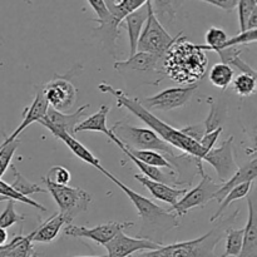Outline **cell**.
<instances>
[{"instance_id": "obj_21", "label": "cell", "mask_w": 257, "mask_h": 257, "mask_svg": "<svg viewBox=\"0 0 257 257\" xmlns=\"http://www.w3.org/2000/svg\"><path fill=\"white\" fill-rule=\"evenodd\" d=\"M161 60H162L161 58L156 57L153 54L137 52L135 55L128 58V59L115 62L113 68H114V70H117L119 73L132 72V70H137V72H151V70H155L157 68L158 63Z\"/></svg>"}, {"instance_id": "obj_32", "label": "cell", "mask_w": 257, "mask_h": 257, "mask_svg": "<svg viewBox=\"0 0 257 257\" xmlns=\"http://www.w3.org/2000/svg\"><path fill=\"white\" fill-rule=\"evenodd\" d=\"M128 150V148H127ZM128 152L133 156L135 158H137L138 161H141L142 163H146L148 166H152L156 168H168V170H175L173 166L163 157L161 153L153 152V151H137V150H128Z\"/></svg>"}, {"instance_id": "obj_45", "label": "cell", "mask_w": 257, "mask_h": 257, "mask_svg": "<svg viewBox=\"0 0 257 257\" xmlns=\"http://www.w3.org/2000/svg\"><path fill=\"white\" fill-rule=\"evenodd\" d=\"M8 243V232L7 230L0 227V247L5 246Z\"/></svg>"}, {"instance_id": "obj_31", "label": "cell", "mask_w": 257, "mask_h": 257, "mask_svg": "<svg viewBox=\"0 0 257 257\" xmlns=\"http://www.w3.org/2000/svg\"><path fill=\"white\" fill-rule=\"evenodd\" d=\"M12 171H13V175H14V182L10 183L12 188L14 191H17L19 195L24 196V197H29L30 195H34V193H45L47 191L44 188L40 187L39 185L37 183H33L30 182L29 180L24 177L14 166H12Z\"/></svg>"}, {"instance_id": "obj_38", "label": "cell", "mask_w": 257, "mask_h": 257, "mask_svg": "<svg viewBox=\"0 0 257 257\" xmlns=\"http://www.w3.org/2000/svg\"><path fill=\"white\" fill-rule=\"evenodd\" d=\"M19 140H15L14 142L9 143V145L0 146V180L12 163L13 156L19 147Z\"/></svg>"}, {"instance_id": "obj_39", "label": "cell", "mask_w": 257, "mask_h": 257, "mask_svg": "<svg viewBox=\"0 0 257 257\" xmlns=\"http://www.w3.org/2000/svg\"><path fill=\"white\" fill-rule=\"evenodd\" d=\"M70 178H72V176L67 168L63 167V166H54L48 171L47 176L43 180L55 183V185L67 186L70 182Z\"/></svg>"}, {"instance_id": "obj_4", "label": "cell", "mask_w": 257, "mask_h": 257, "mask_svg": "<svg viewBox=\"0 0 257 257\" xmlns=\"http://www.w3.org/2000/svg\"><path fill=\"white\" fill-rule=\"evenodd\" d=\"M109 131L128 150L153 151L161 153L173 166V168L177 167V170H180V163H186L192 160L188 155H177L175 148L171 147L150 128H138L124 122H117Z\"/></svg>"}, {"instance_id": "obj_2", "label": "cell", "mask_w": 257, "mask_h": 257, "mask_svg": "<svg viewBox=\"0 0 257 257\" xmlns=\"http://www.w3.org/2000/svg\"><path fill=\"white\" fill-rule=\"evenodd\" d=\"M97 170L100 171L105 177L109 178L113 183H115V186H118L128 196L131 202L136 207L138 216L141 218V223H142L141 225L140 238H145V240H150L152 242L158 243V245H163L162 241H161L162 235H165L170 230L178 227L177 216L173 212H170L168 210L160 207L153 201L148 200L145 196L133 191L132 188L120 182L115 176L108 172L102 166H99Z\"/></svg>"}, {"instance_id": "obj_5", "label": "cell", "mask_w": 257, "mask_h": 257, "mask_svg": "<svg viewBox=\"0 0 257 257\" xmlns=\"http://www.w3.org/2000/svg\"><path fill=\"white\" fill-rule=\"evenodd\" d=\"M228 228L226 221H223L195 240L162 245L163 255L165 257H220L215 253V247Z\"/></svg>"}, {"instance_id": "obj_29", "label": "cell", "mask_w": 257, "mask_h": 257, "mask_svg": "<svg viewBox=\"0 0 257 257\" xmlns=\"http://www.w3.org/2000/svg\"><path fill=\"white\" fill-rule=\"evenodd\" d=\"M233 77H235V72L232 68L223 63H217L213 65L208 74L210 82L220 89H226L230 87V84H232Z\"/></svg>"}, {"instance_id": "obj_27", "label": "cell", "mask_w": 257, "mask_h": 257, "mask_svg": "<svg viewBox=\"0 0 257 257\" xmlns=\"http://www.w3.org/2000/svg\"><path fill=\"white\" fill-rule=\"evenodd\" d=\"M242 47H228L225 48V49L217 50L216 53H218V55H220L221 63L227 64L228 67L232 65V67L237 68L241 72V74H248L252 75V77H256V70L241 59V53H242Z\"/></svg>"}, {"instance_id": "obj_28", "label": "cell", "mask_w": 257, "mask_h": 257, "mask_svg": "<svg viewBox=\"0 0 257 257\" xmlns=\"http://www.w3.org/2000/svg\"><path fill=\"white\" fill-rule=\"evenodd\" d=\"M145 4V0H118V2L108 0V2H105V5H107V9L109 12L110 17L119 25L127 15H130L131 13L136 12L137 9L142 8Z\"/></svg>"}, {"instance_id": "obj_8", "label": "cell", "mask_w": 257, "mask_h": 257, "mask_svg": "<svg viewBox=\"0 0 257 257\" xmlns=\"http://www.w3.org/2000/svg\"><path fill=\"white\" fill-rule=\"evenodd\" d=\"M197 172L200 173L201 181L193 190L188 191L173 207H171L170 212H175L176 216H183L187 211L195 207H201L215 198L216 192L221 188L222 183H216L203 170V161L197 162Z\"/></svg>"}, {"instance_id": "obj_26", "label": "cell", "mask_w": 257, "mask_h": 257, "mask_svg": "<svg viewBox=\"0 0 257 257\" xmlns=\"http://www.w3.org/2000/svg\"><path fill=\"white\" fill-rule=\"evenodd\" d=\"M35 251L29 236L18 235L0 247V257H34Z\"/></svg>"}, {"instance_id": "obj_36", "label": "cell", "mask_w": 257, "mask_h": 257, "mask_svg": "<svg viewBox=\"0 0 257 257\" xmlns=\"http://www.w3.org/2000/svg\"><path fill=\"white\" fill-rule=\"evenodd\" d=\"M232 87L236 94L241 97H250L256 90V77L248 74H238L233 78Z\"/></svg>"}, {"instance_id": "obj_46", "label": "cell", "mask_w": 257, "mask_h": 257, "mask_svg": "<svg viewBox=\"0 0 257 257\" xmlns=\"http://www.w3.org/2000/svg\"><path fill=\"white\" fill-rule=\"evenodd\" d=\"M78 257H107V255H103V256H78Z\"/></svg>"}, {"instance_id": "obj_11", "label": "cell", "mask_w": 257, "mask_h": 257, "mask_svg": "<svg viewBox=\"0 0 257 257\" xmlns=\"http://www.w3.org/2000/svg\"><path fill=\"white\" fill-rule=\"evenodd\" d=\"M133 225H135L133 222H115V221H112V222L89 228L84 227V226H75L73 223H70V225L65 226L64 233L65 236H70V237L89 238V240L97 242L98 245L104 246L118 232L124 231L128 227H132Z\"/></svg>"}, {"instance_id": "obj_30", "label": "cell", "mask_w": 257, "mask_h": 257, "mask_svg": "<svg viewBox=\"0 0 257 257\" xmlns=\"http://www.w3.org/2000/svg\"><path fill=\"white\" fill-rule=\"evenodd\" d=\"M252 185L253 183L246 182V183H242V185L237 186V187L232 188V190H231L230 192L226 195V197L221 201L218 210L216 211L215 215L211 217V222H215L216 220H218V218L223 215V212L227 210V207L233 202V201H237V200H241V198L246 197V196L250 193V190H251V187H252Z\"/></svg>"}, {"instance_id": "obj_40", "label": "cell", "mask_w": 257, "mask_h": 257, "mask_svg": "<svg viewBox=\"0 0 257 257\" xmlns=\"http://www.w3.org/2000/svg\"><path fill=\"white\" fill-rule=\"evenodd\" d=\"M238 9V23H240L241 33L246 32V24L248 18L257 9L256 0H240L237 4Z\"/></svg>"}, {"instance_id": "obj_13", "label": "cell", "mask_w": 257, "mask_h": 257, "mask_svg": "<svg viewBox=\"0 0 257 257\" xmlns=\"http://www.w3.org/2000/svg\"><path fill=\"white\" fill-rule=\"evenodd\" d=\"M160 246L162 245L145 238L130 237L125 235L124 231H120L109 242L105 243L104 247L107 250V257H131L142 251L156 250Z\"/></svg>"}, {"instance_id": "obj_35", "label": "cell", "mask_w": 257, "mask_h": 257, "mask_svg": "<svg viewBox=\"0 0 257 257\" xmlns=\"http://www.w3.org/2000/svg\"><path fill=\"white\" fill-rule=\"evenodd\" d=\"M0 196H2V197H5L7 200H13V201H15V202L18 201V202L29 205V206H32V207L37 208V210L42 211V212H45V211H47V208H45L44 206L40 205V203H38L37 201L32 200V198L24 197V196L19 195L17 191L13 190L12 186H10L9 183L4 182V181H2V180H0Z\"/></svg>"}, {"instance_id": "obj_20", "label": "cell", "mask_w": 257, "mask_h": 257, "mask_svg": "<svg viewBox=\"0 0 257 257\" xmlns=\"http://www.w3.org/2000/svg\"><path fill=\"white\" fill-rule=\"evenodd\" d=\"M148 17V7L147 2L142 8L137 9L136 12L131 13L130 15L124 18L120 23L119 27H124L128 33V39H130V57L137 53V43L140 39V35L143 30V25L146 24V20Z\"/></svg>"}, {"instance_id": "obj_14", "label": "cell", "mask_w": 257, "mask_h": 257, "mask_svg": "<svg viewBox=\"0 0 257 257\" xmlns=\"http://www.w3.org/2000/svg\"><path fill=\"white\" fill-rule=\"evenodd\" d=\"M88 108H89V104H84L82 105V107H80L75 113L67 114V113L58 112V110H54L53 108L48 107V110L47 113H45V115L38 123H40V124L45 128L52 127V128H55V130L67 132L68 135L70 136H74L75 127L79 124L80 119L85 115Z\"/></svg>"}, {"instance_id": "obj_24", "label": "cell", "mask_w": 257, "mask_h": 257, "mask_svg": "<svg viewBox=\"0 0 257 257\" xmlns=\"http://www.w3.org/2000/svg\"><path fill=\"white\" fill-rule=\"evenodd\" d=\"M107 137L109 138V140L112 141L113 143H115V145H117L118 147L120 148V151H122V152L124 153V155L127 156V157L130 158V160L132 161V162L135 163V165L137 166L138 168H140L141 172L143 173L142 176H145V177L150 178V180H152V181H156V182L165 183V185H168V186H170V185H176V180L172 177L173 175H171V176L166 175V173L162 172V171H161L160 168H156V167H152V166L146 165V163H142V162H141V161H138L137 158L133 157V156L131 155L130 152H128L127 148H125L124 146H123L122 143H120L119 141H118L117 138H115L114 136L112 135V133H110V131H109V135H108Z\"/></svg>"}, {"instance_id": "obj_25", "label": "cell", "mask_w": 257, "mask_h": 257, "mask_svg": "<svg viewBox=\"0 0 257 257\" xmlns=\"http://www.w3.org/2000/svg\"><path fill=\"white\" fill-rule=\"evenodd\" d=\"M109 105H100L99 110L87 119L80 120L79 124L75 127L74 133L80 132H99L103 135H109V128L107 127V117L109 113Z\"/></svg>"}, {"instance_id": "obj_34", "label": "cell", "mask_w": 257, "mask_h": 257, "mask_svg": "<svg viewBox=\"0 0 257 257\" xmlns=\"http://www.w3.org/2000/svg\"><path fill=\"white\" fill-rule=\"evenodd\" d=\"M242 240H243V228L241 230H233V228H228L226 231V248L225 252L220 257H230L235 256L237 257L240 253L241 247H242Z\"/></svg>"}, {"instance_id": "obj_41", "label": "cell", "mask_w": 257, "mask_h": 257, "mask_svg": "<svg viewBox=\"0 0 257 257\" xmlns=\"http://www.w3.org/2000/svg\"><path fill=\"white\" fill-rule=\"evenodd\" d=\"M256 40H257V29L246 30V32H242L240 33V34H237L236 37L228 38L227 42L223 44V47L221 48V49H225V48H228V47H241V45L255 43Z\"/></svg>"}, {"instance_id": "obj_10", "label": "cell", "mask_w": 257, "mask_h": 257, "mask_svg": "<svg viewBox=\"0 0 257 257\" xmlns=\"http://www.w3.org/2000/svg\"><path fill=\"white\" fill-rule=\"evenodd\" d=\"M45 102L58 112H67L77 100V88L65 79H54L42 87Z\"/></svg>"}, {"instance_id": "obj_3", "label": "cell", "mask_w": 257, "mask_h": 257, "mask_svg": "<svg viewBox=\"0 0 257 257\" xmlns=\"http://www.w3.org/2000/svg\"><path fill=\"white\" fill-rule=\"evenodd\" d=\"M207 62L206 52L197 44L187 42L183 34L162 58L166 74L175 82L186 85L197 84L205 77Z\"/></svg>"}, {"instance_id": "obj_33", "label": "cell", "mask_w": 257, "mask_h": 257, "mask_svg": "<svg viewBox=\"0 0 257 257\" xmlns=\"http://www.w3.org/2000/svg\"><path fill=\"white\" fill-rule=\"evenodd\" d=\"M206 44L198 45L200 49H202L203 52H210V50H213V52H217L221 48L223 47L226 42H227L228 37L227 33H225V30L220 29V28H210L206 33Z\"/></svg>"}, {"instance_id": "obj_23", "label": "cell", "mask_w": 257, "mask_h": 257, "mask_svg": "<svg viewBox=\"0 0 257 257\" xmlns=\"http://www.w3.org/2000/svg\"><path fill=\"white\" fill-rule=\"evenodd\" d=\"M248 220L247 225L243 228L242 247L237 257H257V222L255 206L251 198L247 200Z\"/></svg>"}, {"instance_id": "obj_18", "label": "cell", "mask_w": 257, "mask_h": 257, "mask_svg": "<svg viewBox=\"0 0 257 257\" xmlns=\"http://www.w3.org/2000/svg\"><path fill=\"white\" fill-rule=\"evenodd\" d=\"M257 177V158H253L252 161L246 163L243 167L238 168L235 173L232 175V177L228 178L226 182H223L221 185L220 190L216 192L215 198L213 200H217L218 203H221V201L226 197L228 192H230L232 188L237 187V186L242 185L246 182H255Z\"/></svg>"}, {"instance_id": "obj_47", "label": "cell", "mask_w": 257, "mask_h": 257, "mask_svg": "<svg viewBox=\"0 0 257 257\" xmlns=\"http://www.w3.org/2000/svg\"><path fill=\"white\" fill-rule=\"evenodd\" d=\"M4 201H9V200H7L5 197H2V196H0V202H4Z\"/></svg>"}, {"instance_id": "obj_7", "label": "cell", "mask_w": 257, "mask_h": 257, "mask_svg": "<svg viewBox=\"0 0 257 257\" xmlns=\"http://www.w3.org/2000/svg\"><path fill=\"white\" fill-rule=\"evenodd\" d=\"M44 182L47 185L48 192L52 195L58 205L59 213L67 220L69 225L78 215L88 210L92 198L89 193L85 192L84 190L79 187H70L68 185H55L48 181H44Z\"/></svg>"}, {"instance_id": "obj_44", "label": "cell", "mask_w": 257, "mask_h": 257, "mask_svg": "<svg viewBox=\"0 0 257 257\" xmlns=\"http://www.w3.org/2000/svg\"><path fill=\"white\" fill-rule=\"evenodd\" d=\"M207 4L217 7L222 10H232L237 8L238 0H207Z\"/></svg>"}, {"instance_id": "obj_6", "label": "cell", "mask_w": 257, "mask_h": 257, "mask_svg": "<svg viewBox=\"0 0 257 257\" xmlns=\"http://www.w3.org/2000/svg\"><path fill=\"white\" fill-rule=\"evenodd\" d=\"M147 7L148 17L146 20L145 28L140 35V39H138L137 52L148 53V54H153L162 59L167 50L177 42L182 33H180L175 38L171 37L158 20L152 2H147Z\"/></svg>"}, {"instance_id": "obj_22", "label": "cell", "mask_w": 257, "mask_h": 257, "mask_svg": "<svg viewBox=\"0 0 257 257\" xmlns=\"http://www.w3.org/2000/svg\"><path fill=\"white\" fill-rule=\"evenodd\" d=\"M47 130H49L52 132V135L54 136L55 138H58L59 141H62L65 146L70 150V152L75 156V157L79 158L83 162L88 163V165L93 166V167L98 168L100 166V161L88 150L85 146H83L74 136L68 135L67 132H63V131L55 130V128L48 127Z\"/></svg>"}, {"instance_id": "obj_16", "label": "cell", "mask_w": 257, "mask_h": 257, "mask_svg": "<svg viewBox=\"0 0 257 257\" xmlns=\"http://www.w3.org/2000/svg\"><path fill=\"white\" fill-rule=\"evenodd\" d=\"M88 4L94 10L95 15H97V23H99L97 32H99L103 35V40L105 43L114 45L115 39L118 38V33H119V24L115 23L114 19L110 17L105 2H103V0H89Z\"/></svg>"}, {"instance_id": "obj_43", "label": "cell", "mask_w": 257, "mask_h": 257, "mask_svg": "<svg viewBox=\"0 0 257 257\" xmlns=\"http://www.w3.org/2000/svg\"><path fill=\"white\" fill-rule=\"evenodd\" d=\"M221 133H222V127H218L217 130H215V131H212V132L207 133V135L203 136L202 140L200 141V146L205 151L210 152L212 148H215V145H216V142L218 141V138H220Z\"/></svg>"}, {"instance_id": "obj_37", "label": "cell", "mask_w": 257, "mask_h": 257, "mask_svg": "<svg viewBox=\"0 0 257 257\" xmlns=\"http://www.w3.org/2000/svg\"><path fill=\"white\" fill-rule=\"evenodd\" d=\"M24 218V216L19 215L15 211V201L9 200L7 201V207L0 213V227L7 230V228L12 227L15 223L19 222V221H23Z\"/></svg>"}, {"instance_id": "obj_9", "label": "cell", "mask_w": 257, "mask_h": 257, "mask_svg": "<svg viewBox=\"0 0 257 257\" xmlns=\"http://www.w3.org/2000/svg\"><path fill=\"white\" fill-rule=\"evenodd\" d=\"M198 88L197 84L186 85V87H175L162 90L153 97H148L143 100L142 105L147 109L153 110H172L183 107L190 102L195 90Z\"/></svg>"}, {"instance_id": "obj_1", "label": "cell", "mask_w": 257, "mask_h": 257, "mask_svg": "<svg viewBox=\"0 0 257 257\" xmlns=\"http://www.w3.org/2000/svg\"><path fill=\"white\" fill-rule=\"evenodd\" d=\"M98 88H99L100 92L113 95L117 99L118 107L127 108L131 113H133L136 117L140 118L142 122H145L150 127V130H152L158 137L162 138L166 143H168L175 150L182 151V152H185V155H188L201 161H203V158L208 153L207 151L201 147L200 143L186 136L182 131L167 124L162 119L156 117L150 110L146 109L142 105V102L137 98L130 97V95H127V93L120 89H115L114 87L107 84L105 82L100 83Z\"/></svg>"}, {"instance_id": "obj_42", "label": "cell", "mask_w": 257, "mask_h": 257, "mask_svg": "<svg viewBox=\"0 0 257 257\" xmlns=\"http://www.w3.org/2000/svg\"><path fill=\"white\" fill-rule=\"evenodd\" d=\"M207 102L210 103V113H208V117L205 122H202L203 128H205V135L212 132V131L217 130L218 127H221V117L220 113H218L217 105L215 104L212 98H208Z\"/></svg>"}, {"instance_id": "obj_19", "label": "cell", "mask_w": 257, "mask_h": 257, "mask_svg": "<svg viewBox=\"0 0 257 257\" xmlns=\"http://www.w3.org/2000/svg\"><path fill=\"white\" fill-rule=\"evenodd\" d=\"M64 225L67 226L69 223L67 222V220L59 212H55L48 220L40 223L37 227V230L33 231L28 236H29L33 245L34 243H50L58 237L60 230H62Z\"/></svg>"}, {"instance_id": "obj_15", "label": "cell", "mask_w": 257, "mask_h": 257, "mask_svg": "<svg viewBox=\"0 0 257 257\" xmlns=\"http://www.w3.org/2000/svg\"><path fill=\"white\" fill-rule=\"evenodd\" d=\"M48 107H49V105L47 104L44 97H43L42 87H38L37 94H35L34 100H33V103L30 104V107L25 110L24 118H23V120H22V123L19 124V127H18L17 130H15L14 132H13L12 135H10L9 137H8L7 140H5L0 146L9 145V143L14 142L15 140H18V137L20 136V133H22L25 128L29 127L32 123L39 122V120L44 117L45 113H47V110H48Z\"/></svg>"}, {"instance_id": "obj_17", "label": "cell", "mask_w": 257, "mask_h": 257, "mask_svg": "<svg viewBox=\"0 0 257 257\" xmlns=\"http://www.w3.org/2000/svg\"><path fill=\"white\" fill-rule=\"evenodd\" d=\"M135 180H137L143 187L147 188L153 197L162 201V202L168 203V205H171V207H173L188 192L187 188L177 190V188H173L171 186L165 185V183H160L150 180V178L145 177L142 175H136Z\"/></svg>"}, {"instance_id": "obj_12", "label": "cell", "mask_w": 257, "mask_h": 257, "mask_svg": "<svg viewBox=\"0 0 257 257\" xmlns=\"http://www.w3.org/2000/svg\"><path fill=\"white\" fill-rule=\"evenodd\" d=\"M233 136L223 141L222 145L217 148H212L206 155L203 161L210 163L216 170L217 177L221 182H226L233 173L238 170L235 160V148H233Z\"/></svg>"}]
</instances>
